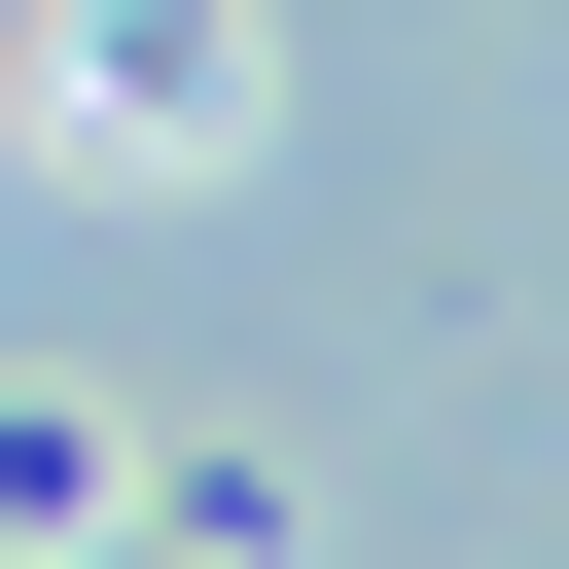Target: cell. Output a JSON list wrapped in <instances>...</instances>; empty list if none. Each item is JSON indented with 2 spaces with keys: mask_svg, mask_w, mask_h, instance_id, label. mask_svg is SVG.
Wrapping results in <instances>:
<instances>
[{
  "mask_svg": "<svg viewBox=\"0 0 569 569\" xmlns=\"http://www.w3.org/2000/svg\"><path fill=\"white\" fill-rule=\"evenodd\" d=\"M36 142L213 178V142H249V0H36Z\"/></svg>",
  "mask_w": 569,
  "mask_h": 569,
  "instance_id": "cell-1",
  "label": "cell"
}]
</instances>
